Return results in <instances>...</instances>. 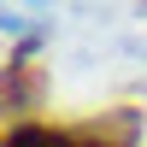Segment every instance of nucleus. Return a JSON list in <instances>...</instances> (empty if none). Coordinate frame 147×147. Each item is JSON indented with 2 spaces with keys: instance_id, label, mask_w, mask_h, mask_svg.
<instances>
[{
  "instance_id": "nucleus-1",
  "label": "nucleus",
  "mask_w": 147,
  "mask_h": 147,
  "mask_svg": "<svg viewBox=\"0 0 147 147\" xmlns=\"http://www.w3.org/2000/svg\"><path fill=\"white\" fill-rule=\"evenodd\" d=\"M0 147H136V118L129 112H106V118H88V124H18Z\"/></svg>"
},
{
  "instance_id": "nucleus-2",
  "label": "nucleus",
  "mask_w": 147,
  "mask_h": 147,
  "mask_svg": "<svg viewBox=\"0 0 147 147\" xmlns=\"http://www.w3.org/2000/svg\"><path fill=\"white\" fill-rule=\"evenodd\" d=\"M35 100H41V65L35 59H12L0 71V118L6 112H35Z\"/></svg>"
}]
</instances>
